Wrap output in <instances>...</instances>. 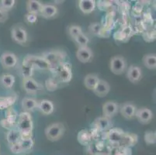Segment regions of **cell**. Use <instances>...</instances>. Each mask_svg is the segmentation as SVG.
I'll return each instance as SVG.
<instances>
[{"instance_id":"19","label":"cell","mask_w":156,"mask_h":155,"mask_svg":"<svg viewBox=\"0 0 156 155\" xmlns=\"http://www.w3.org/2000/svg\"><path fill=\"white\" fill-rule=\"evenodd\" d=\"M137 142V136L134 134H127L124 133V136L122 137L120 145L118 147H133Z\"/></svg>"},{"instance_id":"20","label":"cell","mask_w":156,"mask_h":155,"mask_svg":"<svg viewBox=\"0 0 156 155\" xmlns=\"http://www.w3.org/2000/svg\"><path fill=\"white\" fill-rule=\"evenodd\" d=\"M15 82V77L11 74H4L0 77V84L5 89H12Z\"/></svg>"},{"instance_id":"23","label":"cell","mask_w":156,"mask_h":155,"mask_svg":"<svg viewBox=\"0 0 156 155\" xmlns=\"http://www.w3.org/2000/svg\"><path fill=\"white\" fill-rule=\"evenodd\" d=\"M28 62H30V65H34L41 69H46L50 67V64L47 62L44 58H39V57H30Z\"/></svg>"},{"instance_id":"12","label":"cell","mask_w":156,"mask_h":155,"mask_svg":"<svg viewBox=\"0 0 156 155\" xmlns=\"http://www.w3.org/2000/svg\"><path fill=\"white\" fill-rule=\"evenodd\" d=\"M58 12V9L55 5L51 4H43L39 15L45 19H52Z\"/></svg>"},{"instance_id":"28","label":"cell","mask_w":156,"mask_h":155,"mask_svg":"<svg viewBox=\"0 0 156 155\" xmlns=\"http://www.w3.org/2000/svg\"><path fill=\"white\" fill-rule=\"evenodd\" d=\"M74 41L76 42V44L79 46V48L80 47H85L87 46L89 42V39L86 34H84L83 33H80L79 36L76 37L75 39H74Z\"/></svg>"},{"instance_id":"26","label":"cell","mask_w":156,"mask_h":155,"mask_svg":"<svg viewBox=\"0 0 156 155\" xmlns=\"http://www.w3.org/2000/svg\"><path fill=\"white\" fill-rule=\"evenodd\" d=\"M6 139L8 143H9V145L14 144V143H16L20 141V133L19 130H12L7 133Z\"/></svg>"},{"instance_id":"3","label":"cell","mask_w":156,"mask_h":155,"mask_svg":"<svg viewBox=\"0 0 156 155\" xmlns=\"http://www.w3.org/2000/svg\"><path fill=\"white\" fill-rule=\"evenodd\" d=\"M110 68L115 75H121L125 72L127 68L126 59L121 55H116L113 57L110 60Z\"/></svg>"},{"instance_id":"16","label":"cell","mask_w":156,"mask_h":155,"mask_svg":"<svg viewBox=\"0 0 156 155\" xmlns=\"http://www.w3.org/2000/svg\"><path fill=\"white\" fill-rule=\"evenodd\" d=\"M79 8L84 14L93 12L96 8V1L94 0H80L79 1Z\"/></svg>"},{"instance_id":"22","label":"cell","mask_w":156,"mask_h":155,"mask_svg":"<svg viewBox=\"0 0 156 155\" xmlns=\"http://www.w3.org/2000/svg\"><path fill=\"white\" fill-rule=\"evenodd\" d=\"M37 103L38 102H37L34 99L26 97L22 100V108L27 113L32 112L37 108Z\"/></svg>"},{"instance_id":"5","label":"cell","mask_w":156,"mask_h":155,"mask_svg":"<svg viewBox=\"0 0 156 155\" xmlns=\"http://www.w3.org/2000/svg\"><path fill=\"white\" fill-rule=\"evenodd\" d=\"M17 57L16 56L15 54L9 51H5L0 57V63L5 69L13 68L17 64Z\"/></svg>"},{"instance_id":"30","label":"cell","mask_w":156,"mask_h":155,"mask_svg":"<svg viewBox=\"0 0 156 155\" xmlns=\"http://www.w3.org/2000/svg\"><path fill=\"white\" fill-rule=\"evenodd\" d=\"M83 33V30H82V28L79 26L76 25H72L69 27V33L72 39H75L77 36H79V34Z\"/></svg>"},{"instance_id":"27","label":"cell","mask_w":156,"mask_h":155,"mask_svg":"<svg viewBox=\"0 0 156 155\" xmlns=\"http://www.w3.org/2000/svg\"><path fill=\"white\" fill-rule=\"evenodd\" d=\"M18 144H19L20 153H22V152L27 151L30 149L32 148L33 145H34V141H33L32 139H28V140H20V141L18 142Z\"/></svg>"},{"instance_id":"25","label":"cell","mask_w":156,"mask_h":155,"mask_svg":"<svg viewBox=\"0 0 156 155\" xmlns=\"http://www.w3.org/2000/svg\"><path fill=\"white\" fill-rule=\"evenodd\" d=\"M58 75L59 79L62 82H69L71 80V78H72L71 69L66 65H62L58 71Z\"/></svg>"},{"instance_id":"29","label":"cell","mask_w":156,"mask_h":155,"mask_svg":"<svg viewBox=\"0 0 156 155\" xmlns=\"http://www.w3.org/2000/svg\"><path fill=\"white\" fill-rule=\"evenodd\" d=\"M15 3V0H2V1H0V9L7 12V11L12 9Z\"/></svg>"},{"instance_id":"7","label":"cell","mask_w":156,"mask_h":155,"mask_svg":"<svg viewBox=\"0 0 156 155\" xmlns=\"http://www.w3.org/2000/svg\"><path fill=\"white\" fill-rule=\"evenodd\" d=\"M76 58L82 63H89L93 58V53L88 46L80 47L76 51Z\"/></svg>"},{"instance_id":"36","label":"cell","mask_w":156,"mask_h":155,"mask_svg":"<svg viewBox=\"0 0 156 155\" xmlns=\"http://www.w3.org/2000/svg\"><path fill=\"white\" fill-rule=\"evenodd\" d=\"M79 140L81 143H83V140H86V144L88 143V141L89 140V136L88 134V132L85 130V136H81L80 134L79 135Z\"/></svg>"},{"instance_id":"6","label":"cell","mask_w":156,"mask_h":155,"mask_svg":"<svg viewBox=\"0 0 156 155\" xmlns=\"http://www.w3.org/2000/svg\"><path fill=\"white\" fill-rule=\"evenodd\" d=\"M136 118L141 124H147L151 121L153 118L152 111L148 108L142 107L137 109L135 114Z\"/></svg>"},{"instance_id":"9","label":"cell","mask_w":156,"mask_h":155,"mask_svg":"<svg viewBox=\"0 0 156 155\" xmlns=\"http://www.w3.org/2000/svg\"><path fill=\"white\" fill-rule=\"evenodd\" d=\"M23 86L24 90L26 91L28 94L34 95L39 91L40 85L31 78V77H25L23 80Z\"/></svg>"},{"instance_id":"24","label":"cell","mask_w":156,"mask_h":155,"mask_svg":"<svg viewBox=\"0 0 156 155\" xmlns=\"http://www.w3.org/2000/svg\"><path fill=\"white\" fill-rule=\"evenodd\" d=\"M143 64L148 69L154 70L156 68V55L155 54H147L143 57Z\"/></svg>"},{"instance_id":"18","label":"cell","mask_w":156,"mask_h":155,"mask_svg":"<svg viewBox=\"0 0 156 155\" xmlns=\"http://www.w3.org/2000/svg\"><path fill=\"white\" fill-rule=\"evenodd\" d=\"M43 4L40 1L37 0H29L27 2V9L28 13L34 14V15H39L41 10Z\"/></svg>"},{"instance_id":"11","label":"cell","mask_w":156,"mask_h":155,"mask_svg":"<svg viewBox=\"0 0 156 155\" xmlns=\"http://www.w3.org/2000/svg\"><path fill=\"white\" fill-rule=\"evenodd\" d=\"M120 109L122 116L125 118V119H131L135 117L136 111H137V109L132 103L126 102V103H124V104L120 106Z\"/></svg>"},{"instance_id":"8","label":"cell","mask_w":156,"mask_h":155,"mask_svg":"<svg viewBox=\"0 0 156 155\" xmlns=\"http://www.w3.org/2000/svg\"><path fill=\"white\" fill-rule=\"evenodd\" d=\"M127 78L131 83L136 84L141 81L142 78V71L137 65H130L127 69Z\"/></svg>"},{"instance_id":"33","label":"cell","mask_w":156,"mask_h":155,"mask_svg":"<svg viewBox=\"0 0 156 155\" xmlns=\"http://www.w3.org/2000/svg\"><path fill=\"white\" fill-rule=\"evenodd\" d=\"M144 140L147 144H154L155 143V133L154 132H146Z\"/></svg>"},{"instance_id":"4","label":"cell","mask_w":156,"mask_h":155,"mask_svg":"<svg viewBox=\"0 0 156 155\" xmlns=\"http://www.w3.org/2000/svg\"><path fill=\"white\" fill-rule=\"evenodd\" d=\"M11 36L12 40L20 45H25L27 42V32L23 26L20 25L14 26L11 30Z\"/></svg>"},{"instance_id":"13","label":"cell","mask_w":156,"mask_h":155,"mask_svg":"<svg viewBox=\"0 0 156 155\" xmlns=\"http://www.w3.org/2000/svg\"><path fill=\"white\" fill-rule=\"evenodd\" d=\"M110 86L107 82L100 79L96 87L93 89V92L99 97H105L110 92Z\"/></svg>"},{"instance_id":"17","label":"cell","mask_w":156,"mask_h":155,"mask_svg":"<svg viewBox=\"0 0 156 155\" xmlns=\"http://www.w3.org/2000/svg\"><path fill=\"white\" fill-rule=\"evenodd\" d=\"M95 124L96 127L101 131H107L113 128V123L110 119L104 117V116L97 118L95 121Z\"/></svg>"},{"instance_id":"21","label":"cell","mask_w":156,"mask_h":155,"mask_svg":"<svg viewBox=\"0 0 156 155\" xmlns=\"http://www.w3.org/2000/svg\"><path fill=\"white\" fill-rule=\"evenodd\" d=\"M99 80H100V78L96 74H89L85 77L84 85L86 89L89 90H93Z\"/></svg>"},{"instance_id":"10","label":"cell","mask_w":156,"mask_h":155,"mask_svg":"<svg viewBox=\"0 0 156 155\" xmlns=\"http://www.w3.org/2000/svg\"><path fill=\"white\" fill-rule=\"evenodd\" d=\"M118 109L119 106L117 102L113 101H107L103 106V116L110 119L117 114Z\"/></svg>"},{"instance_id":"35","label":"cell","mask_w":156,"mask_h":155,"mask_svg":"<svg viewBox=\"0 0 156 155\" xmlns=\"http://www.w3.org/2000/svg\"><path fill=\"white\" fill-rule=\"evenodd\" d=\"M8 17H9L8 12L2 10V9H0V23L5 22L8 19Z\"/></svg>"},{"instance_id":"34","label":"cell","mask_w":156,"mask_h":155,"mask_svg":"<svg viewBox=\"0 0 156 155\" xmlns=\"http://www.w3.org/2000/svg\"><path fill=\"white\" fill-rule=\"evenodd\" d=\"M25 20L29 24L35 23L37 22V16L34 15V14L31 13H27L25 16Z\"/></svg>"},{"instance_id":"2","label":"cell","mask_w":156,"mask_h":155,"mask_svg":"<svg viewBox=\"0 0 156 155\" xmlns=\"http://www.w3.org/2000/svg\"><path fill=\"white\" fill-rule=\"evenodd\" d=\"M65 132V125L62 123H54L47 126L45 136L50 141H57L63 136Z\"/></svg>"},{"instance_id":"31","label":"cell","mask_w":156,"mask_h":155,"mask_svg":"<svg viewBox=\"0 0 156 155\" xmlns=\"http://www.w3.org/2000/svg\"><path fill=\"white\" fill-rule=\"evenodd\" d=\"M89 32L93 35H99L102 30V25L99 23H93L89 26Z\"/></svg>"},{"instance_id":"14","label":"cell","mask_w":156,"mask_h":155,"mask_svg":"<svg viewBox=\"0 0 156 155\" xmlns=\"http://www.w3.org/2000/svg\"><path fill=\"white\" fill-rule=\"evenodd\" d=\"M124 132L121 129H117V128H112L110 130L108 133V139L110 143L113 145H120L122 137L124 136Z\"/></svg>"},{"instance_id":"32","label":"cell","mask_w":156,"mask_h":155,"mask_svg":"<svg viewBox=\"0 0 156 155\" xmlns=\"http://www.w3.org/2000/svg\"><path fill=\"white\" fill-rule=\"evenodd\" d=\"M131 154H132V150H130V147H118L113 155H131Z\"/></svg>"},{"instance_id":"15","label":"cell","mask_w":156,"mask_h":155,"mask_svg":"<svg viewBox=\"0 0 156 155\" xmlns=\"http://www.w3.org/2000/svg\"><path fill=\"white\" fill-rule=\"evenodd\" d=\"M37 108L44 115H50L54 112L53 102L48 99H42L37 103Z\"/></svg>"},{"instance_id":"1","label":"cell","mask_w":156,"mask_h":155,"mask_svg":"<svg viewBox=\"0 0 156 155\" xmlns=\"http://www.w3.org/2000/svg\"><path fill=\"white\" fill-rule=\"evenodd\" d=\"M33 122L29 113L24 112L20 113L18 121V130L20 133V140L32 139Z\"/></svg>"}]
</instances>
